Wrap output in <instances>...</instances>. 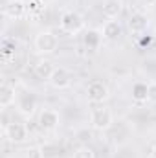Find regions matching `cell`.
<instances>
[{"instance_id": "1", "label": "cell", "mask_w": 156, "mask_h": 158, "mask_svg": "<svg viewBox=\"0 0 156 158\" xmlns=\"http://www.w3.org/2000/svg\"><path fill=\"white\" fill-rule=\"evenodd\" d=\"M90 125L94 131H109L112 125H114V114L109 107H97V109H92L90 112Z\"/></svg>"}, {"instance_id": "2", "label": "cell", "mask_w": 156, "mask_h": 158, "mask_svg": "<svg viewBox=\"0 0 156 158\" xmlns=\"http://www.w3.org/2000/svg\"><path fill=\"white\" fill-rule=\"evenodd\" d=\"M59 26L64 33L77 35L79 31L84 30V19L79 15L77 11H64L59 19Z\"/></svg>"}, {"instance_id": "3", "label": "cell", "mask_w": 156, "mask_h": 158, "mask_svg": "<svg viewBox=\"0 0 156 158\" xmlns=\"http://www.w3.org/2000/svg\"><path fill=\"white\" fill-rule=\"evenodd\" d=\"M33 48L40 55H50L57 50V37L50 30H42L33 39Z\"/></svg>"}, {"instance_id": "4", "label": "cell", "mask_w": 156, "mask_h": 158, "mask_svg": "<svg viewBox=\"0 0 156 158\" xmlns=\"http://www.w3.org/2000/svg\"><path fill=\"white\" fill-rule=\"evenodd\" d=\"M86 96H88V101H90V103L103 105V103L110 98V90H109V86H107L103 81H92V83L86 86Z\"/></svg>"}, {"instance_id": "5", "label": "cell", "mask_w": 156, "mask_h": 158, "mask_svg": "<svg viewBox=\"0 0 156 158\" xmlns=\"http://www.w3.org/2000/svg\"><path fill=\"white\" fill-rule=\"evenodd\" d=\"M4 134L11 143H22L28 140V127L20 121H11L7 127H4Z\"/></svg>"}, {"instance_id": "6", "label": "cell", "mask_w": 156, "mask_h": 158, "mask_svg": "<svg viewBox=\"0 0 156 158\" xmlns=\"http://www.w3.org/2000/svg\"><path fill=\"white\" fill-rule=\"evenodd\" d=\"M37 123L42 131H55L61 123V116L55 109H42L39 112Z\"/></svg>"}, {"instance_id": "7", "label": "cell", "mask_w": 156, "mask_h": 158, "mask_svg": "<svg viewBox=\"0 0 156 158\" xmlns=\"http://www.w3.org/2000/svg\"><path fill=\"white\" fill-rule=\"evenodd\" d=\"M26 13H28V2H24V0H9L4 6V15L13 20L22 19Z\"/></svg>"}, {"instance_id": "8", "label": "cell", "mask_w": 156, "mask_h": 158, "mask_svg": "<svg viewBox=\"0 0 156 158\" xmlns=\"http://www.w3.org/2000/svg\"><path fill=\"white\" fill-rule=\"evenodd\" d=\"M70 83H72V74H70L64 66H59V68H55V70H53L51 79H50V85H51L53 88L63 90V88L70 86Z\"/></svg>"}, {"instance_id": "9", "label": "cell", "mask_w": 156, "mask_h": 158, "mask_svg": "<svg viewBox=\"0 0 156 158\" xmlns=\"http://www.w3.org/2000/svg\"><path fill=\"white\" fill-rule=\"evenodd\" d=\"M17 103H18V110H20L22 114H26V116L33 114V110H35V107H37V99H35V96H33L31 92H22V94H18Z\"/></svg>"}, {"instance_id": "10", "label": "cell", "mask_w": 156, "mask_h": 158, "mask_svg": "<svg viewBox=\"0 0 156 158\" xmlns=\"http://www.w3.org/2000/svg\"><path fill=\"white\" fill-rule=\"evenodd\" d=\"M17 98H18V92L15 90V86H9L7 83H2V86H0V107H2V110L11 107Z\"/></svg>"}, {"instance_id": "11", "label": "cell", "mask_w": 156, "mask_h": 158, "mask_svg": "<svg viewBox=\"0 0 156 158\" xmlns=\"http://www.w3.org/2000/svg\"><path fill=\"white\" fill-rule=\"evenodd\" d=\"M149 26V20L143 13H132V17L129 19V28L132 33H143Z\"/></svg>"}, {"instance_id": "12", "label": "cell", "mask_w": 156, "mask_h": 158, "mask_svg": "<svg viewBox=\"0 0 156 158\" xmlns=\"http://www.w3.org/2000/svg\"><path fill=\"white\" fill-rule=\"evenodd\" d=\"M53 70H55L53 63L42 59V61H39V63L35 64V70H33V72H35V76H37L40 81H50V79H51V74H53Z\"/></svg>"}, {"instance_id": "13", "label": "cell", "mask_w": 156, "mask_h": 158, "mask_svg": "<svg viewBox=\"0 0 156 158\" xmlns=\"http://www.w3.org/2000/svg\"><path fill=\"white\" fill-rule=\"evenodd\" d=\"M121 33H123V26H121L119 20L110 19V20L105 22V26H103V37H105V39H110V40L117 39Z\"/></svg>"}, {"instance_id": "14", "label": "cell", "mask_w": 156, "mask_h": 158, "mask_svg": "<svg viewBox=\"0 0 156 158\" xmlns=\"http://www.w3.org/2000/svg\"><path fill=\"white\" fill-rule=\"evenodd\" d=\"M101 39H103V33L97 31V30H88L84 31L83 35V44L88 48V50H97L101 46Z\"/></svg>"}, {"instance_id": "15", "label": "cell", "mask_w": 156, "mask_h": 158, "mask_svg": "<svg viewBox=\"0 0 156 158\" xmlns=\"http://www.w3.org/2000/svg\"><path fill=\"white\" fill-rule=\"evenodd\" d=\"M123 9V2L121 0H107L103 4V15L110 20V19H117L119 13Z\"/></svg>"}, {"instance_id": "16", "label": "cell", "mask_w": 156, "mask_h": 158, "mask_svg": "<svg viewBox=\"0 0 156 158\" xmlns=\"http://www.w3.org/2000/svg\"><path fill=\"white\" fill-rule=\"evenodd\" d=\"M147 85L149 83H136L132 86V98H134V101H138V103L147 101Z\"/></svg>"}, {"instance_id": "17", "label": "cell", "mask_w": 156, "mask_h": 158, "mask_svg": "<svg viewBox=\"0 0 156 158\" xmlns=\"http://www.w3.org/2000/svg\"><path fill=\"white\" fill-rule=\"evenodd\" d=\"M72 158H96V153H94L92 147H88V145H81V147H77V149L74 151Z\"/></svg>"}, {"instance_id": "18", "label": "cell", "mask_w": 156, "mask_h": 158, "mask_svg": "<svg viewBox=\"0 0 156 158\" xmlns=\"http://www.w3.org/2000/svg\"><path fill=\"white\" fill-rule=\"evenodd\" d=\"M28 2V11L30 13H39L44 7V0H26Z\"/></svg>"}, {"instance_id": "19", "label": "cell", "mask_w": 156, "mask_h": 158, "mask_svg": "<svg viewBox=\"0 0 156 158\" xmlns=\"http://www.w3.org/2000/svg\"><path fill=\"white\" fill-rule=\"evenodd\" d=\"M147 101L156 103V81H151L147 85Z\"/></svg>"}, {"instance_id": "20", "label": "cell", "mask_w": 156, "mask_h": 158, "mask_svg": "<svg viewBox=\"0 0 156 158\" xmlns=\"http://www.w3.org/2000/svg\"><path fill=\"white\" fill-rule=\"evenodd\" d=\"M26 153H28V158H46L42 147H30Z\"/></svg>"}, {"instance_id": "21", "label": "cell", "mask_w": 156, "mask_h": 158, "mask_svg": "<svg viewBox=\"0 0 156 158\" xmlns=\"http://www.w3.org/2000/svg\"><path fill=\"white\" fill-rule=\"evenodd\" d=\"M79 136H81L79 140L84 143V142H90V138H92V132H90V131H81V132H79Z\"/></svg>"}, {"instance_id": "22", "label": "cell", "mask_w": 156, "mask_h": 158, "mask_svg": "<svg viewBox=\"0 0 156 158\" xmlns=\"http://www.w3.org/2000/svg\"><path fill=\"white\" fill-rule=\"evenodd\" d=\"M151 158H156V145L153 147V151H151Z\"/></svg>"}, {"instance_id": "23", "label": "cell", "mask_w": 156, "mask_h": 158, "mask_svg": "<svg viewBox=\"0 0 156 158\" xmlns=\"http://www.w3.org/2000/svg\"><path fill=\"white\" fill-rule=\"evenodd\" d=\"M153 39H154V40H156V31H154V35H153Z\"/></svg>"}]
</instances>
